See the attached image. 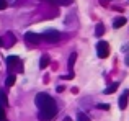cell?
<instances>
[{
	"instance_id": "ba28073f",
	"label": "cell",
	"mask_w": 129,
	"mask_h": 121,
	"mask_svg": "<svg viewBox=\"0 0 129 121\" xmlns=\"http://www.w3.org/2000/svg\"><path fill=\"white\" fill-rule=\"evenodd\" d=\"M118 87H119V83L114 82V83H111L108 88H105V92H103V93H105V95H111V93H114V92L118 90Z\"/></svg>"
},
{
	"instance_id": "3957f363",
	"label": "cell",
	"mask_w": 129,
	"mask_h": 121,
	"mask_svg": "<svg viewBox=\"0 0 129 121\" xmlns=\"http://www.w3.org/2000/svg\"><path fill=\"white\" fill-rule=\"evenodd\" d=\"M35 103L39 110H43L44 106L51 105V103H56V102H54V98H51L47 93H38V95L35 97Z\"/></svg>"
},
{
	"instance_id": "7c38bea8",
	"label": "cell",
	"mask_w": 129,
	"mask_h": 121,
	"mask_svg": "<svg viewBox=\"0 0 129 121\" xmlns=\"http://www.w3.org/2000/svg\"><path fill=\"white\" fill-rule=\"evenodd\" d=\"M75 60H77V52H72V54H70V57H69V70H70V74H72V69H74Z\"/></svg>"
},
{
	"instance_id": "44dd1931",
	"label": "cell",
	"mask_w": 129,
	"mask_h": 121,
	"mask_svg": "<svg viewBox=\"0 0 129 121\" xmlns=\"http://www.w3.org/2000/svg\"><path fill=\"white\" fill-rule=\"evenodd\" d=\"M0 46H3V41H2V38H0Z\"/></svg>"
},
{
	"instance_id": "8992f818",
	"label": "cell",
	"mask_w": 129,
	"mask_h": 121,
	"mask_svg": "<svg viewBox=\"0 0 129 121\" xmlns=\"http://www.w3.org/2000/svg\"><path fill=\"white\" fill-rule=\"evenodd\" d=\"M25 39L31 44H38L41 41V35H36V33H26L25 35Z\"/></svg>"
},
{
	"instance_id": "4fadbf2b",
	"label": "cell",
	"mask_w": 129,
	"mask_h": 121,
	"mask_svg": "<svg viewBox=\"0 0 129 121\" xmlns=\"http://www.w3.org/2000/svg\"><path fill=\"white\" fill-rule=\"evenodd\" d=\"M46 2H51L54 5H70L74 0H46Z\"/></svg>"
},
{
	"instance_id": "e0dca14e",
	"label": "cell",
	"mask_w": 129,
	"mask_h": 121,
	"mask_svg": "<svg viewBox=\"0 0 129 121\" xmlns=\"http://www.w3.org/2000/svg\"><path fill=\"white\" fill-rule=\"evenodd\" d=\"M0 121H5V111H3L2 105H0Z\"/></svg>"
},
{
	"instance_id": "5b68a950",
	"label": "cell",
	"mask_w": 129,
	"mask_h": 121,
	"mask_svg": "<svg viewBox=\"0 0 129 121\" xmlns=\"http://www.w3.org/2000/svg\"><path fill=\"white\" fill-rule=\"evenodd\" d=\"M96 54H98V57H101V59L108 57V56H110V44H108L106 41H98Z\"/></svg>"
},
{
	"instance_id": "5bb4252c",
	"label": "cell",
	"mask_w": 129,
	"mask_h": 121,
	"mask_svg": "<svg viewBox=\"0 0 129 121\" xmlns=\"http://www.w3.org/2000/svg\"><path fill=\"white\" fill-rule=\"evenodd\" d=\"M0 105H2V106L8 105V98H7V93L3 92V90H0Z\"/></svg>"
},
{
	"instance_id": "6da1fadb",
	"label": "cell",
	"mask_w": 129,
	"mask_h": 121,
	"mask_svg": "<svg viewBox=\"0 0 129 121\" xmlns=\"http://www.w3.org/2000/svg\"><path fill=\"white\" fill-rule=\"evenodd\" d=\"M56 115H57L56 103H51V105L44 106L43 110H39V119H41V121H51Z\"/></svg>"
},
{
	"instance_id": "2e32d148",
	"label": "cell",
	"mask_w": 129,
	"mask_h": 121,
	"mask_svg": "<svg viewBox=\"0 0 129 121\" xmlns=\"http://www.w3.org/2000/svg\"><path fill=\"white\" fill-rule=\"evenodd\" d=\"M77 121H90V118H88L85 113H79L77 115Z\"/></svg>"
},
{
	"instance_id": "30bf717a",
	"label": "cell",
	"mask_w": 129,
	"mask_h": 121,
	"mask_svg": "<svg viewBox=\"0 0 129 121\" xmlns=\"http://www.w3.org/2000/svg\"><path fill=\"white\" fill-rule=\"evenodd\" d=\"M15 82H16L15 74H10V75L7 77V80H5V85H7V87H13V85H15Z\"/></svg>"
},
{
	"instance_id": "9a60e30c",
	"label": "cell",
	"mask_w": 129,
	"mask_h": 121,
	"mask_svg": "<svg viewBox=\"0 0 129 121\" xmlns=\"http://www.w3.org/2000/svg\"><path fill=\"white\" fill-rule=\"evenodd\" d=\"M47 66H49V56H47V54H44L43 57H41V62H39V67H41V69H46Z\"/></svg>"
},
{
	"instance_id": "d6986e66",
	"label": "cell",
	"mask_w": 129,
	"mask_h": 121,
	"mask_svg": "<svg viewBox=\"0 0 129 121\" xmlns=\"http://www.w3.org/2000/svg\"><path fill=\"white\" fill-rule=\"evenodd\" d=\"M98 108H100V110H108L110 106H108L106 103H100V105H98Z\"/></svg>"
},
{
	"instance_id": "ac0fdd59",
	"label": "cell",
	"mask_w": 129,
	"mask_h": 121,
	"mask_svg": "<svg viewBox=\"0 0 129 121\" xmlns=\"http://www.w3.org/2000/svg\"><path fill=\"white\" fill-rule=\"evenodd\" d=\"M7 8V0H0V10H5Z\"/></svg>"
},
{
	"instance_id": "9c48e42d",
	"label": "cell",
	"mask_w": 129,
	"mask_h": 121,
	"mask_svg": "<svg viewBox=\"0 0 129 121\" xmlns=\"http://www.w3.org/2000/svg\"><path fill=\"white\" fill-rule=\"evenodd\" d=\"M126 25V18L124 16H119V18H116L113 21V28H121V26Z\"/></svg>"
},
{
	"instance_id": "7a4b0ae2",
	"label": "cell",
	"mask_w": 129,
	"mask_h": 121,
	"mask_svg": "<svg viewBox=\"0 0 129 121\" xmlns=\"http://www.w3.org/2000/svg\"><path fill=\"white\" fill-rule=\"evenodd\" d=\"M7 66H8L10 74L21 72L23 70V64H21V60H20V57H16V56H8V57H7Z\"/></svg>"
},
{
	"instance_id": "ffe728a7",
	"label": "cell",
	"mask_w": 129,
	"mask_h": 121,
	"mask_svg": "<svg viewBox=\"0 0 129 121\" xmlns=\"http://www.w3.org/2000/svg\"><path fill=\"white\" fill-rule=\"evenodd\" d=\"M126 64L129 66V52H127V56H126Z\"/></svg>"
},
{
	"instance_id": "52a82bcc",
	"label": "cell",
	"mask_w": 129,
	"mask_h": 121,
	"mask_svg": "<svg viewBox=\"0 0 129 121\" xmlns=\"http://www.w3.org/2000/svg\"><path fill=\"white\" fill-rule=\"evenodd\" d=\"M127 97H129V90H126V92L119 97V108L121 110H124L127 106Z\"/></svg>"
},
{
	"instance_id": "8fae6325",
	"label": "cell",
	"mask_w": 129,
	"mask_h": 121,
	"mask_svg": "<svg viewBox=\"0 0 129 121\" xmlns=\"http://www.w3.org/2000/svg\"><path fill=\"white\" fill-rule=\"evenodd\" d=\"M103 33H105V25H103V23H98L96 28H95V36L100 38V36H103Z\"/></svg>"
},
{
	"instance_id": "277c9868",
	"label": "cell",
	"mask_w": 129,
	"mask_h": 121,
	"mask_svg": "<svg viewBox=\"0 0 129 121\" xmlns=\"http://www.w3.org/2000/svg\"><path fill=\"white\" fill-rule=\"evenodd\" d=\"M41 39H44L47 43H57L60 39V33L56 31V29H47L41 35Z\"/></svg>"
}]
</instances>
